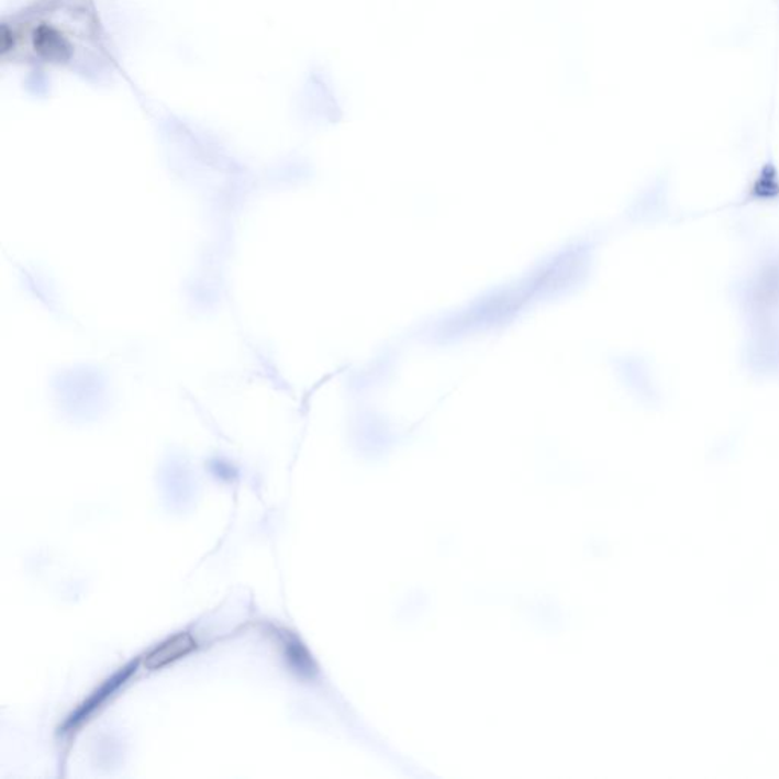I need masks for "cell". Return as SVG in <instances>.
<instances>
[{
	"instance_id": "1",
	"label": "cell",
	"mask_w": 779,
	"mask_h": 779,
	"mask_svg": "<svg viewBox=\"0 0 779 779\" xmlns=\"http://www.w3.org/2000/svg\"><path fill=\"white\" fill-rule=\"evenodd\" d=\"M136 667L137 664L132 663L130 666L121 668L116 675H113L112 679L105 680L100 690L94 691V693L90 695V698L87 699L86 702L82 703V705L78 708V710L75 711L69 719H67V722L63 725V733H74V730H77V727H80L86 720H89L90 715H92L98 708L104 705L105 700L109 699L110 695H112L114 691H116L118 688H120L122 683H124L125 680L133 675V671H136Z\"/></svg>"
},
{
	"instance_id": "2",
	"label": "cell",
	"mask_w": 779,
	"mask_h": 779,
	"mask_svg": "<svg viewBox=\"0 0 779 779\" xmlns=\"http://www.w3.org/2000/svg\"><path fill=\"white\" fill-rule=\"evenodd\" d=\"M197 647H199V643L191 634L180 632V634H176L171 638L165 639L159 646L154 647L145 656V667L148 670H160V668L192 654L193 650H197Z\"/></svg>"
},
{
	"instance_id": "3",
	"label": "cell",
	"mask_w": 779,
	"mask_h": 779,
	"mask_svg": "<svg viewBox=\"0 0 779 779\" xmlns=\"http://www.w3.org/2000/svg\"><path fill=\"white\" fill-rule=\"evenodd\" d=\"M282 644L285 659L288 660L292 670L296 674L304 676V678H311L315 675V664L312 660L310 654H308L307 648L300 643L294 635L290 634H276Z\"/></svg>"
}]
</instances>
